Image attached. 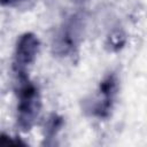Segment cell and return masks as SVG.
<instances>
[{
	"label": "cell",
	"instance_id": "6da1fadb",
	"mask_svg": "<svg viewBox=\"0 0 147 147\" xmlns=\"http://www.w3.org/2000/svg\"><path fill=\"white\" fill-rule=\"evenodd\" d=\"M20 105H18V123L24 130H29L38 114L37 91L32 84L26 80L20 87Z\"/></svg>",
	"mask_w": 147,
	"mask_h": 147
},
{
	"label": "cell",
	"instance_id": "7a4b0ae2",
	"mask_svg": "<svg viewBox=\"0 0 147 147\" xmlns=\"http://www.w3.org/2000/svg\"><path fill=\"white\" fill-rule=\"evenodd\" d=\"M39 41L32 33H25L20 37L16 46V65L18 68L30 64L38 53Z\"/></svg>",
	"mask_w": 147,
	"mask_h": 147
},
{
	"label": "cell",
	"instance_id": "3957f363",
	"mask_svg": "<svg viewBox=\"0 0 147 147\" xmlns=\"http://www.w3.org/2000/svg\"><path fill=\"white\" fill-rule=\"evenodd\" d=\"M1 1H2V3L5 5V3H8V2H10L11 0H1Z\"/></svg>",
	"mask_w": 147,
	"mask_h": 147
}]
</instances>
